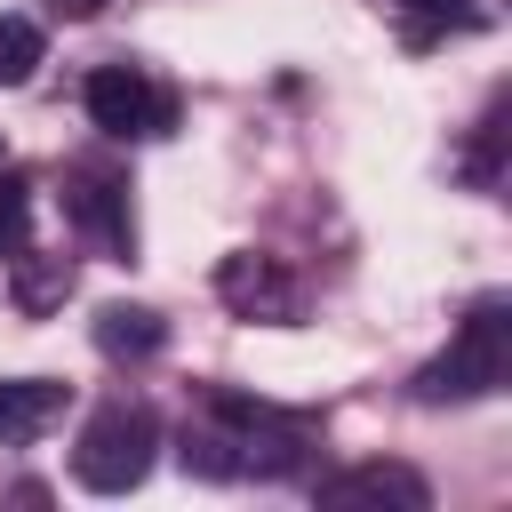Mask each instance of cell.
<instances>
[{
    "mask_svg": "<svg viewBox=\"0 0 512 512\" xmlns=\"http://www.w3.org/2000/svg\"><path fill=\"white\" fill-rule=\"evenodd\" d=\"M320 440L312 416L296 408H272V400H248L232 384H208L200 392V424H184V464L208 472V480H280L304 464V448Z\"/></svg>",
    "mask_w": 512,
    "mask_h": 512,
    "instance_id": "cell-1",
    "label": "cell"
},
{
    "mask_svg": "<svg viewBox=\"0 0 512 512\" xmlns=\"http://www.w3.org/2000/svg\"><path fill=\"white\" fill-rule=\"evenodd\" d=\"M504 376H512V304H504V296H480V304L456 320L448 352L416 368V400H424V408H448V400H488Z\"/></svg>",
    "mask_w": 512,
    "mask_h": 512,
    "instance_id": "cell-2",
    "label": "cell"
},
{
    "mask_svg": "<svg viewBox=\"0 0 512 512\" xmlns=\"http://www.w3.org/2000/svg\"><path fill=\"white\" fill-rule=\"evenodd\" d=\"M160 456V416L144 400H104L72 440V480L96 496H128Z\"/></svg>",
    "mask_w": 512,
    "mask_h": 512,
    "instance_id": "cell-3",
    "label": "cell"
},
{
    "mask_svg": "<svg viewBox=\"0 0 512 512\" xmlns=\"http://www.w3.org/2000/svg\"><path fill=\"white\" fill-rule=\"evenodd\" d=\"M88 120L104 136H168L176 128V96L144 64H96L88 72Z\"/></svg>",
    "mask_w": 512,
    "mask_h": 512,
    "instance_id": "cell-4",
    "label": "cell"
},
{
    "mask_svg": "<svg viewBox=\"0 0 512 512\" xmlns=\"http://www.w3.org/2000/svg\"><path fill=\"white\" fill-rule=\"evenodd\" d=\"M216 296H224L240 320H272V328H288V320L304 312L296 272H288L280 256H256V248H240V256H224V264H216Z\"/></svg>",
    "mask_w": 512,
    "mask_h": 512,
    "instance_id": "cell-5",
    "label": "cell"
},
{
    "mask_svg": "<svg viewBox=\"0 0 512 512\" xmlns=\"http://www.w3.org/2000/svg\"><path fill=\"white\" fill-rule=\"evenodd\" d=\"M64 216L104 248V256H136V216H128V184L112 176V168H72L64 176Z\"/></svg>",
    "mask_w": 512,
    "mask_h": 512,
    "instance_id": "cell-6",
    "label": "cell"
},
{
    "mask_svg": "<svg viewBox=\"0 0 512 512\" xmlns=\"http://www.w3.org/2000/svg\"><path fill=\"white\" fill-rule=\"evenodd\" d=\"M320 504H336V512H352V504L424 512V504H432V488H424V472H408V464H352V472L320 480Z\"/></svg>",
    "mask_w": 512,
    "mask_h": 512,
    "instance_id": "cell-7",
    "label": "cell"
},
{
    "mask_svg": "<svg viewBox=\"0 0 512 512\" xmlns=\"http://www.w3.org/2000/svg\"><path fill=\"white\" fill-rule=\"evenodd\" d=\"M64 400H72V384H56V376H8V384H0V448L40 440V432L64 416Z\"/></svg>",
    "mask_w": 512,
    "mask_h": 512,
    "instance_id": "cell-8",
    "label": "cell"
},
{
    "mask_svg": "<svg viewBox=\"0 0 512 512\" xmlns=\"http://www.w3.org/2000/svg\"><path fill=\"white\" fill-rule=\"evenodd\" d=\"M168 344V320L152 304H104L96 312V352L104 360H152Z\"/></svg>",
    "mask_w": 512,
    "mask_h": 512,
    "instance_id": "cell-9",
    "label": "cell"
},
{
    "mask_svg": "<svg viewBox=\"0 0 512 512\" xmlns=\"http://www.w3.org/2000/svg\"><path fill=\"white\" fill-rule=\"evenodd\" d=\"M16 264V312H48V304H64L72 296V264L64 256H8Z\"/></svg>",
    "mask_w": 512,
    "mask_h": 512,
    "instance_id": "cell-10",
    "label": "cell"
},
{
    "mask_svg": "<svg viewBox=\"0 0 512 512\" xmlns=\"http://www.w3.org/2000/svg\"><path fill=\"white\" fill-rule=\"evenodd\" d=\"M40 56H48L40 24H32V16H0V88H24V80L40 72Z\"/></svg>",
    "mask_w": 512,
    "mask_h": 512,
    "instance_id": "cell-11",
    "label": "cell"
},
{
    "mask_svg": "<svg viewBox=\"0 0 512 512\" xmlns=\"http://www.w3.org/2000/svg\"><path fill=\"white\" fill-rule=\"evenodd\" d=\"M392 16H400V32L424 48V40H440V32H456V24H472V0H384Z\"/></svg>",
    "mask_w": 512,
    "mask_h": 512,
    "instance_id": "cell-12",
    "label": "cell"
},
{
    "mask_svg": "<svg viewBox=\"0 0 512 512\" xmlns=\"http://www.w3.org/2000/svg\"><path fill=\"white\" fill-rule=\"evenodd\" d=\"M24 232H32V184L0 160V264L24 248Z\"/></svg>",
    "mask_w": 512,
    "mask_h": 512,
    "instance_id": "cell-13",
    "label": "cell"
},
{
    "mask_svg": "<svg viewBox=\"0 0 512 512\" xmlns=\"http://www.w3.org/2000/svg\"><path fill=\"white\" fill-rule=\"evenodd\" d=\"M56 8H64V16H96L104 0H56Z\"/></svg>",
    "mask_w": 512,
    "mask_h": 512,
    "instance_id": "cell-14",
    "label": "cell"
}]
</instances>
